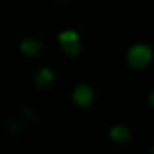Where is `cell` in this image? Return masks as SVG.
<instances>
[{
    "label": "cell",
    "instance_id": "obj_2",
    "mask_svg": "<svg viewBox=\"0 0 154 154\" xmlns=\"http://www.w3.org/2000/svg\"><path fill=\"white\" fill-rule=\"evenodd\" d=\"M57 42L61 45L63 53H68L70 57H76L80 53V36L76 30H63L57 36Z\"/></svg>",
    "mask_w": 154,
    "mask_h": 154
},
{
    "label": "cell",
    "instance_id": "obj_1",
    "mask_svg": "<svg viewBox=\"0 0 154 154\" xmlns=\"http://www.w3.org/2000/svg\"><path fill=\"white\" fill-rule=\"evenodd\" d=\"M152 61V49L148 45H133L127 51V63L131 70H143L146 66H150Z\"/></svg>",
    "mask_w": 154,
    "mask_h": 154
},
{
    "label": "cell",
    "instance_id": "obj_3",
    "mask_svg": "<svg viewBox=\"0 0 154 154\" xmlns=\"http://www.w3.org/2000/svg\"><path fill=\"white\" fill-rule=\"evenodd\" d=\"M72 99H74L76 106L89 108V106L93 103V99H95V93H93V89H91L89 85H78V87L72 91Z\"/></svg>",
    "mask_w": 154,
    "mask_h": 154
},
{
    "label": "cell",
    "instance_id": "obj_6",
    "mask_svg": "<svg viewBox=\"0 0 154 154\" xmlns=\"http://www.w3.org/2000/svg\"><path fill=\"white\" fill-rule=\"evenodd\" d=\"M110 137H112V141H116V143H127V141L131 139V131H129L127 125H114V127L110 129Z\"/></svg>",
    "mask_w": 154,
    "mask_h": 154
},
{
    "label": "cell",
    "instance_id": "obj_4",
    "mask_svg": "<svg viewBox=\"0 0 154 154\" xmlns=\"http://www.w3.org/2000/svg\"><path fill=\"white\" fill-rule=\"evenodd\" d=\"M19 51H21L23 55H28V57H36V55H40V51H42V42H40L38 38H26V40L19 42Z\"/></svg>",
    "mask_w": 154,
    "mask_h": 154
},
{
    "label": "cell",
    "instance_id": "obj_5",
    "mask_svg": "<svg viewBox=\"0 0 154 154\" xmlns=\"http://www.w3.org/2000/svg\"><path fill=\"white\" fill-rule=\"evenodd\" d=\"M53 80H55V72H53L51 68H40V70L36 72V76H34V82H36V87H40V89H47Z\"/></svg>",
    "mask_w": 154,
    "mask_h": 154
}]
</instances>
